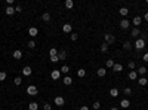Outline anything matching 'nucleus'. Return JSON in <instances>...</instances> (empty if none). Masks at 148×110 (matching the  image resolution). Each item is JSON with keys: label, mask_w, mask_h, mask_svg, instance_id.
Segmentation results:
<instances>
[{"label": "nucleus", "mask_w": 148, "mask_h": 110, "mask_svg": "<svg viewBox=\"0 0 148 110\" xmlns=\"http://www.w3.org/2000/svg\"><path fill=\"white\" fill-rule=\"evenodd\" d=\"M108 48H110V45H107L105 42H104V43L101 45V52H107V51H108Z\"/></svg>", "instance_id": "obj_26"}, {"label": "nucleus", "mask_w": 148, "mask_h": 110, "mask_svg": "<svg viewBox=\"0 0 148 110\" xmlns=\"http://www.w3.org/2000/svg\"><path fill=\"white\" fill-rule=\"evenodd\" d=\"M49 55H50V57H56V55H58V49H56V48H50Z\"/></svg>", "instance_id": "obj_22"}, {"label": "nucleus", "mask_w": 148, "mask_h": 110, "mask_svg": "<svg viewBox=\"0 0 148 110\" xmlns=\"http://www.w3.org/2000/svg\"><path fill=\"white\" fill-rule=\"evenodd\" d=\"M144 48H145V40H144V39H136V42H135V49L141 51V49H144Z\"/></svg>", "instance_id": "obj_1"}, {"label": "nucleus", "mask_w": 148, "mask_h": 110, "mask_svg": "<svg viewBox=\"0 0 148 110\" xmlns=\"http://www.w3.org/2000/svg\"><path fill=\"white\" fill-rule=\"evenodd\" d=\"M27 94H28V95H37V94H39V89H37V86L30 85V86L27 88Z\"/></svg>", "instance_id": "obj_2"}, {"label": "nucleus", "mask_w": 148, "mask_h": 110, "mask_svg": "<svg viewBox=\"0 0 148 110\" xmlns=\"http://www.w3.org/2000/svg\"><path fill=\"white\" fill-rule=\"evenodd\" d=\"M21 57H22V52H21V51H18V49L13 51V58H15V60H19Z\"/></svg>", "instance_id": "obj_16"}, {"label": "nucleus", "mask_w": 148, "mask_h": 110, "mask_svg": "<svg viewBox=\"0 0 148 110\" xmlns=\"http://www.w3.org/2000/svg\"><path fill=\"white\" fill-rule=\"evenodd\" d=\"M111 110H118V109H117V107H112V109H111Z\"/></svg>", "instance_id": "obj_46"}, {"label": "nucleus", "mask_w": 148, "mask_h": 110, "mask_svg": "<svg viewBox=\"0 0 148 110\" xmlns=\"http://www.w3.org/2000/svg\"><path fill=\"white\" fill-rule=\"evenodd\" d=\"M37 109H39V104H37V103H34V101L28 104V110H37Z\"/></svg>", "instance_id": "obj_19"}, {"label": "nucleus", "mask_w": 148, "mask_h": 110, "mask_svg": "<svg viewBox=\"0 0 148 110\" xmlns=\"http://www.w3.org/2000/svg\"><path fill=\"white\" fill-rule=\"evenodd\" d=\"M114 61H112V60H107V63H105V65L108 67V69H112V67H114Z\"/></svg>", "instance_id": "obj_28"}, {"label": "nucleus", "mask_w": 148, "mask_h": 110, "mask_svg": "<svg viewBox=\"0 0 148 110\" xmlns=\"http://www.w3.org/2000/svg\"><path fill=\"white\" fill-rule=\"evenodd\" d=\"M77 37H79V36H77V34H76V33H73V34H71V36H70V39H71L73 42H76V40H77Z\"/></svg>", "instance_id": "obj_39"}, {"label": "nucleus", "mask_w": 148, "mask_h": 110, "mask_svg": "<svg viewBox=\"0 0 148 110\" xmlns=\"http://www.w3.org/2000/svg\"><path fill=\"white\" fill-rule=\"evenodd\" d=\"M147 69H145V67H139V69H138V74H141V76H145L147 74Z\"/></svg>", "instance_id": "obj_21"}, {"label": "nucleus", "mask_w": 148, "mask_h": 110, "mask_svg": "<svg viewBox=\"0 0 148 110\" xmlns=\"http://www.w3.org/2000/svg\"><path fill=\"white\" fill-rule=\"evenodd\" d=\"M138 34H139V30H138V28H136V27H135V28H133V30H132V36H133V37H136V36H138Z\"/></svg>", "instance_id": "obj_38"}, {"label": "nucleus", "mask_w": 148, "mask_h": 110, "mask_svg": "<svg viewBox=\"0 0 148 110\" xmlns=\"http://www.w3.org/2000/svg\"><path fill=\"white\" fill-rule=\"evenodd\" d=\"M3 110H5V109H3Z\"/></svg>", "instance_id": "obj_47"}, {"label": "nucleus", "mask_w": 148, "mask_h": 110, "mask_svg": "<svg viewBox=\"0 0 148 110\" xmlns=\"http://www.w3.org/2000/svg\"><path fill=\"white\" fill-rule=\"evenodd\" d=\"M59 60H58V55L56 57H50V63H58Z\"/></svg>", "instance_id": "obj_40"}, {"label": "nucleus", "mask_w": 148, "mask_h": 110, "mask_svg": "<svg viewBox=\"0 0 148 110\" xmlns=\"http://www.w3.org/2000/svg\"><path fill=\"white\" fill-rule=\"evenodd\" d=\"M21 83H22V79H21V78H15V85H16V86H19Z\"/></svg>", "instance_id": "obj_34"}, {"label": "nucleus", "mask_w": 148, "mask_h": 110, "mask_svg": "<svg viewBox=\"0 0 148 110\" xmlns=\"http://www.w3.org/2000/svg\"><path fill=\"white\" fill-rule=\"evenodd\" d=\"M50 109H52V107H50V104H49V103H46L45 106H43V110H50Z\"/></svg>", "instance_id": "obj_41"}, {"label": "nucleus", "mask_w": 148, "mask_h": 110, "mask_svg": "<svg viewBox=\"0 0 148 110\" xmlns=\"http://www.w3.org/2000/svg\"><path fill=\"white\" fill-rule=\"evenodd\" d=\"M77 74H79V78H84V76H86V70L84 69H79V70H77Z\"/></svg>", "instance_id": "obj_25"}, {"label": "nucleus", "mask_w": 148, "mask_h": 110, "mask_svg": "<svg viewBox=\"0 0 148 110\" xmlns=\"http://www.w3.org/2000/svg\"><path fill=\"white\" fill-rule=\"evenodd\" d=\"M123 48H124L126 51H130V49H132V43H130V42H124V45H123Z\"/></svg>", "instance_id": "obj_30"}, {"label": "nucleus", "mask_w": 148, "mask_h": 110, "mask_svg": "<svg viewBox=\"0 0 148 110\" xmlns=\"http://www.w3.org/2000/svg\"><path fill=\"white\" fill-rule=\"evenodd\" d=\"M59 71H62V73H68V71H70V67H68V65H62V69H61Z\"/></svg>", "instance_id": "obj_33"}, {"label": "nucleus", "mask_w": 148, "mask_h": 110, "mask_svg": "<svg viewBox=\"0 0 148 110\" xmlns=\"http://www.w3.org/2000/svg\"><path fill=\"white\" fill-rule=\"evenodd\" d=\"M130 106V101L129 100H121V103H120V107H123V109H127Z\"/></svg>", "instance_id": "obj_12"}, {"label": "nucleus", "mask_w": 148, "mask_h": 110, "mask_svg": "<svg viewBox=\"0 0 148 110\" xmlns=\"http://www.w3.org/2000/svg\"><path fill=\"white\" fill-rule=\"evenodd\" d=\"M138 82H139V85H141V86H145V85H147V83H148V80H147V78H141V79H139Z\"/></svg>", "instance_id": "obj_27"}, {"label": "nucleus", "mask_w": 148, "mask_h": 110, "mask_svg": "<svg viewBox=\"0 0 148 110\" xmlns=\"http://www.w3.org/2000/svg\"><path fill=\"white\" fill-rule=\"evenodd\" d=\"M73 6H74V2H73V0H67V2H65V7H68V9H71Z\"/></svg>", "instance_id": "obj_29"}, {"label": "nucleus", "mask_w": 148, "mask_h": 110, "mask_svg": "<svg viewBox=\"0 0 148 110\" xmlns=\"http://www.w3.org/2000/svg\"><path fill=\"white\" fill-rule=\"evenodd\" d=\"M71 30H73L71 24H64V25H62V31H64V33H71Z\"/></svg>", "instance_id": "obj_9"}, {"label": "nucleus", "mask_w": 148, "mask_h": 110, "mask_svg": "<svg viewBox=\"0 0 148 110\" xmlns=\"http://www.w3.org/2000/svg\"><path fill=\"white\" fill-rule=\"evenodd\" d=\"M15 13V7L13 6H7L6 7V15H13Z\"/></svg>", "instance_id": "obj_14"}, {"label": "nucleus", "mask_w": 148, "mask_h": 110, "mask_svg": "<svg viewBox=\"0 0 148 110\" xmlns=\"http://www.w3.org/2000/svg\"><path fill=\"white\" fill-rule=\"evenodd\" d=\"M112 70H114V71H123V65H121V64H114V67H112Z\"/></svg>", "instance_id": "obj_17"}, {"label": "nucleus", "mask_w": 148, "mask_h": 110, "mask_svg": "<svg viewBox=\"0 0 148 110\" xmlns=\"http://www.w3.org/2000/svg\"><path fill=\"white\" fill-rule=\"evenodd\" d=\"M144 18H145V21H148V12H145V15H144Z\"/></svg>", "instance_id": "obj_45"}, {"label": "nucleus", "mask_w": 148, "mask_h": 110, "mask_svg": "<svg viewBox=\"0 0 148 110\" xmlns=\"http://www.w3.org/2000/svg\"><path fill=\"white\" fill-rule=\"evenodd\" d=\"M124 95H132V89H130V88H124Z\"/></svg>", "instance_id": "obj_35"}, {"label": "nucleus", "mask_w": 148, "mask_h": 110, "mask_svg": "<svg viewBox=\"0 0 148 110\" xmlns=\"http://www.w3.org/2000/svg\"><path fill=\"white\" fill-rule=\"evenodd\" d=\"M95 110H99V107H101V104H99V101H95V103H93V106H92Z\"/></svg>", "instance_id": "obj_36"}, {"label": "nucleus", "mask_w": 148, "mask_h": 110, "mask_svg": "<svg viewBox=\"0 0 148 110\" xmlns=\"http://www.w3.org/2000/svg\"><path fill=\"white\" fill-rule=\"evenodd\" d=\"M80 110H89V107H86V106H82V107H80Z\"/></svg>", "instance_id": "obj_44"}, {"label": "nucleus", "mask_w": 148, "mask_h": 110, "mask_svg": "<svg viewBox=\"0 0 148 110\" xmlns=\"http://www.w3.org/2000/svg\"><path fill=\"white\" fill-rule=\"evenodd\" d=\"M110 95H111V97H117V95H118V89H117V88H111V89H110Z\"/></svg>", "instance_id": "obj_18"}, {"label": "nucleus", "mask_w": 148, "mask_h": 110, "mask_svg": "<svg viewBox=\"0 0 148 110\" xmlns=\"http://www.w3.org/2000/svg\"><path fill=\"white\" fill-rule=\"evenodd\" d=\"M142 60H144L145 63H148V52H145V54H144V57H142Z\"/></svg>", "instance_id": "obj_42"}, {"label": "nucleus", "mask_w": 148, "mask_h": 110, "mask_svg": "<svg viewBox=\"0 0 148 110\" xmlns=\"http://www.w3.org/2000/svg\"><path fill=\"white\" fill-rule=\"evenodd\" d=\"M98 76H99V78H104V76H105V73H107V70L105 69H98Z\"/></svg>", "instance_id": "obj_24"}, {"label": "nucleus", "mask_w": 148, "mask_h": 110, "mask_svg": "<svg viewBox=\"0 0 148 110\" xmlns=\"http://www.w3.org/2000/svg\"><path fill=\"white\" fill-rule=\"evenodd\" d=\"M15 12H21V6H16L15 7Z\"/></svg>", "instance_id": "obj_43"}, {"label": "nucleus", "mask_w": 148, "mask_h": 110, "mask_svg": "<svg viewBox=\"0 0 148 110\" xmlns=\"http://www.w3.org/2000/svg\"><path fill=\"white\" fill-rule=\"evenodd\" d=\"M129 79H130V80H136V79H138V71H135V70L129 71Z\"/></svg>", "instance_id": "obj_10"}, {"label": "nucleus", "mask_w": 148, "mask_h": 110, "mask_svg": "<svg viewBox=\"0 0 148 110\" xmlns=\"http://www.w3.org/2000/svg\"><path fill=\"white\" fill-rule=\"evenodd\" d=\"M62 83H64V85H67V86H70V85H71V83H73V79L70 78V76H67V78H64Z\"/></svg>", "instance_id": "obj_11"}, {"label": "nucleus", "mask_w": 148, "mask_h": 110, "mask_svg": "<svg viewBox=\"0 0 148 110\" xmlns=\"http://www.w3.org/2000/svg\"><path fill=\"white\" fill-rule=\"evenodd\" d=\"M104 40H105L107 45H111V43H114V42H116V37L112 36V34H105V36H104Z\"/></svg>", "instance_id": "obj_3"}, {"label": "nucleus", "mask_w": 148, "mask_h": 110, "mask_svg": "<svg viewBox=\"0 0 148 110\" xmlns=\"http://www.w3.org/2000/svg\"><path fill=\"white\" fill-rule=\"evenodd\" d=\"M28 48H30V49H34V48H36V42L30 40V42H28Z\"/></svg>", "instance_id": "obj_32"}, {"label": "nucleus", "mask_w": 148, "mask_h": 110, "mask_svg": "<svg viewBox=\"0 0 148 110\" xmlns=\"http://www.w3.org/2000/svg\"><path fill=\"white\" fill-rule=\"evenodd\" d=\"M41 19H43V21H50V13H49V12H45V13L41 15Z\"/></svg>", "instance_id": "obj_23"}, {"label": "nucleus", "mask_w": 148, "mask_h": 110, "mask_svg": "<svg viewBox=\"0 0 148 110\" xmlns=\"http://www.w3.org/2000/svg\"><path fill=\"white\" fill-rule=\"evenodd\" d=\"M129 25H130V22H129L127 19H121V21H120V28L126 30V28H129Z\"/></svg>", "instance_id": "obj_6"}, {"label": "nucleus", "mask_w": 148, "mask_h": 110, "mask_svg": "<svg viewBox=\"0 0 148 110\" xmlns=\"http://www.w3.org/2000/svg\"><path fill=\"white\" fill-rule=\"evenodd\" d=\"M141 22H142L141 16H135V18H133V25H136V27H138V25H141Z\"/></svg>", "instance_id": "obj_15"}, {"label": "nucleus", "mask_w": 148, "mask_h": 110, "mask_svg": "<svg viewBox=\"0 0 148 110\" xmlns=\"http://www.w3.org/2000/svg\"><path fill=\"white\" fill-rule=\"evenodd\" d=\"M28 34H30L31 37H36V36L39 34V30H37L36 27H31V28L28 30Z\"/></svg>", "instance_id": "obj_7"}, {"label": "nucleus", "mask_w": 148, "mask_h": 110, "mask_svg": "<svg viewBox=\"0 0 148 110\" xmlns=\"http://www.w3.org/2000/svg\"><path fill=\"white\" fill-rule=\"evenodd\" d=\"M59 76H61V71H59V70H52V71H50V78L53 79V80H58Z\"/></svg>", "instance_id": "obj_5"}, {"label": "nucleus", "mask_w": 148, "mask_h": 110, "mask_svg": "<svg viewBox=\"0 0 148 110\" xmlns=\"http://www.w3.org/2000/svg\"><path fill=\"white\" fill-rule=\"evenodd\" d=\"M6 79V73L5 71H0V82H3Z\"/></svg>", "instance_id": "obj_37"}, {"label": "nucleus", "mask_w": 148, "mask_h": 110, "mask_svg": "<svg viewBox=\"0 0 148 110\" xmlns=\"http://www.w3.org/2000/svg\"><path fill=\"white\" fill-rule=\"evenodd\" d=\"M67 58V52L65 51H59L58 52V60H65Z\"/></svg>", "instance_id": "obj_13"}, {"label": "nucleus", "mask_w": 148, "mask_h": 110, "mask_svg": "<svg viewBox=\"0 0 148 110\" xmlns=\"http://www.w3.org/2000/svg\"><path fill=\"white\" fill-rule=\"evenodd\" d=\"M118 12H120V15H121V16H126V15L129 13V9H127V7H120V11H118Z\"/></svg>", "instance_id": "obj_20"}, {"label": "nucleus", "mask_w": 148, "mask_h": 110, "mask_svg": "<svg viewBox=\"0 0 148 110\" xmlns=\"http://www.w3.org/2000/svg\"><path fill=\"white\" fill-rule=\"evenodd\" d=\"M64 103H65V100H64V97H61V95H58V97H55V104L56 106H64Z\"/></svg>", "instance_id": "obj_4"}, {"label": "nucleus", "mask_w": 148, "mask_h": 110, "mask_svg": "<svg viewBox=\"0 0 148 110\" xmlns=\"http://www.w3.org/2000/svg\"><path fill=\"white\" fill-rule=\"evenodd\" d=\"M127 65H129V69H130V70H135V67H136L135 61H129V64H127Z\"/></svg>", "instance_id": "obj_31"}, {"label": "nucleus", "mask_w": 148, "mask_h": 110, "mask_svg": "<svg viewBox=\"0 0 148 110\" xmlns=\"http://www.w3.org/2000/svg\"><path fill=\"white\" fill-rule=\"evenodd\" d=\"M33 73V70H31V67H28V65H25L24 69H22V74L24 76H30Z\"/></svg>", "instance_id": "obj_8"}]
</instances>
